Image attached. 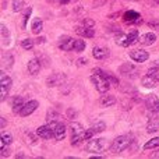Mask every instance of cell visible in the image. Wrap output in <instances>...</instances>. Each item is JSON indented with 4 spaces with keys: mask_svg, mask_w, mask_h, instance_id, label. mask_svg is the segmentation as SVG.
<instances>
[{
    "mask_svg": "<svg viewBox=\"0 0 159 159\" xmlns=\"http://www.w3.org/2000/svg\"><path fill=\"white\" fill-rule=\"evenodd\" d=\"M91 81L95 85V88L98 89V92L105 93L109 91L110 88V81H109V74L105 73L103 70L95 69L93 70V74L91 75Z\"/></svg>",
    "mask_w": 159,
    "mask_h": 159,
    "instance_id": "cell-1",
    "label": "cell"
},
{
    "mask_svg": "<svg viewBox=\"0 0 159 159\" xmlns=\"http://www.w3.org/2000/svg\"><path fill=\"white\" fill-rule=\"evenodd\" d=\"M133 143V135L131 134H124V135H119L110 145V149L115 154H120V152L126 151Z\"/></svg>",
    "mask_w": 159,
    "mask_h": 159,
    "instance_id": "cell-2",
    "label": "cell"
},
{
    "mask_svg": "<svg viewBox=\"0 0 159 159\" xmlns=\"http://www.w3.org/2000/svg\"><path fill=\"white\" fill-rule=\"evenodd\" d=\"M70 134H71V145L77 147L85 140V130L80 123H70Z\"/></svg>",
    "mask_w": 159,
    "mask_h": 159,
    "instance_id": "cell-3",
    "label": "cell"
},
{
    "mask_svg": "<svg viewBox=\"0 0 159 159\" xmlns=\"http://www.w3.org/2000/svg\"><path fill=\"white\" fill-rule=\"evenodd\" d=\"M106 148H107V140H105V138L89 140L87 145L88 152H92V154H102Z\"/></svg>",
    "mask_w": 159,
    "mask_h": 159,
    "instance_id": "cell-4",
    "label": "cell"
},
{
    "mask_svg": "<svg viewBox=\"0 0 159 159\" xmlns=\"http://www.w3.org/2000/svg\"><path fill=\"white\" fill-rule=\"evenodd\" d=\"M50 126V129L53 130V138L56 141H61L66 138V126L63 123H59V121H49L48 123Z\"/></svg>",
    "mask_w": 159,
    "mask_h": 159,
    "instance_id": "cell-5",
    "label": "cell"
},
{
    "mask_svg": "<svg viewBox=\"0 0 159 159\" xmlns=\"http://www.w3.org/2000/svg\"><path fill=\"white\" fill-rule=\"evenodd\" d=\"M145 105H147V109H148L149 113L152 115H158L159 113V98L154 93L147 96L145 99Z\"/></svg>",
    "mask_w": 159,
    "mask_h": 159,
    "instance_id": "cell-6",
    "label": "cell"
},
{
    "mask_svg": "<svg viewBox=\"0 0 159 159\" xmlns=\"http://www.w3.org/2000/svg\"><path fill=\"white\" fill-rule=\"evenodd\" d=\"M38 106H39V102L38 101H30V102H27V103L22 106L21 112H20L18 115L22 116V117H25V116H30V115H32V113L35 112L36 109H38Z\"/></svg>",
    "mask_w": 159,
    "mask_h": 159,
    "instance_id": "cell-7",
    "label": "cell"
},
{
    "mask_svg": "<svg viewBox=\"0 0 159 159\" xmlns=\"http://www.w3.org/2000/svg\"><path fill=\"white\" fill-rule=\"evenodd\" d=\"M130 57L134 61H137V63H143V61L149 59V53L143 49H137V50H131L130 52Z\"/></svg>",
    "mask_w": 159,
    "mask_h": 159,
    "instance_id": "cell-8",
    "label": "cell"
},
{
    "mask_svg": "<svg viewBox=\"0 0 159 159\" xmlns=\"http://www.w3.org/2000/svg\"><path fill=\"white\" fill-rule=\"evenodd\" d=\"M66 81V77L63 74H52L50 77H48L46 80V84L48 87H56V85H61L63 82Z\"/></svg>",
    "mask_w": 159,
    "mask_h": 159,
    "instance_id": "cell-9",
    "label": "cell"
},
{
    "mask_svg": "<svg viewBox=\"0 0 159 159\" xmlns=\"http://www.w3.org/2000/svg\"><path fill=\"white\" fill-rule=\"evenodd\" d=\"M92 55L96 60H105V59L109 57V50L106 48H102V46H95L92 49Z\"/></svg>",
    "mask_w": 159,
    "mask_h": 159,
    "instance_id": "cell-10",
    "label": "cell"
},
{
    "mask_svg": "<svg viewBox=\"0 0 159 159\" xmlns=\"http://www.w3.org/2000/svg\"><path fill=\"white\" fill-rule=\"evenodd\" d=\"M36 134L41 138H43V140H50V138H53V130L50 129L49 124H46V126L39 127V129L36 130Z\"/></svg>",
    "mask_w": 159,
    "mask_h": 159,
    "instance_id": "cell-11",
    "label": "cell"
},
{
    "mask_svg": "<svg viewBox=\"0 0 159 159\" xmlns=\"http://www.w3.org/2000/svg\"><path fill=\"white\" fill-rule=\"evenodd\" d=\"M24 98L22 96H13L11 98V106H13V112L14 113H20L22 109V106H24Z\"/></svg>",
    "mask_w": 159,
    "mask_h": 159,
    "instance_id": "cell-12",
    "label": "cell"
},
{
    "mask_svg": "<svg viewBox=\"0 0 159 159\" xmlns=\"http://www.w3.org/2000/svg\"><path fill=\"white\" fill-rule=\"evenodd\" d=\"M155 41H157V35H155V34H152V32L144 34V35L140 38L141 45H144V46H151V45L155 43Z\"/></svg>",
    "mask_w": 159,
    "mask_h": 159,
    "instance_id": "cell-13",
    "label": "cell"
},
{
    "mask_svg": "<svg viewBox=\"0 0 159 159\" xmlns=\"http://www.w3.org/2000/svg\"><path fill=\"white\" fill-rule=\"evenodd\" d=\"M39 70H41V63H39L38 59H31L30 61H28V71H30V74L35 75L39 73Z\"/></svg>",
    "mask_w": 159,
    "mask_h": 159,
    "instance_id": "cell-14",
    "label": "cell"
},
{
    "mask_svg": "<svg viewBox=\"0 0 159 159\" xmlns=\"http://www.w3.org/2000/svg\"><path fill=\"white\" fill-rule=\"evenodd\" d=\"M43 30V21H42L41 18H32V24H31V31H32V34H35V35H38V34H41V31Z\"/></svg>",
    "mask_w": 159,
    "mask_h": 159,
    "instance_id": "cell-15",
    "label": "cell"
},
{
    "mask_svg": "<svg viewBox=\"0 0 159 159\" xmlns=\"http://www.w3.org/2000/svg\"><path fill=\"white\" fill-rule=\"evenodd\" d=\"M74 45H75V39L73 38H67L64 39V41L60 42V49L64 50V52H69V50H74Z\"/></svg>",
    "mask_w": 159,
    "mask_h": 159,
    "instance_id": "cell-16",
    "label": "cell"
},
{
    "mask_svg": "<svg viewBox=\"0 0 159 159\" xmlns=\"http://www.w3.org/2000/svg\"><path fill=\"white\" fill-rule=\"evenodd\" d=\"M75 32L81 36H85V38H92L95 35V31L92 30V27H78Z\"/></svg>",
    "mask_w": 159,
    "mask_h": 159,
    "instance_id": "cell-17",
    "label": "cell"
},
{
    "mask_svg": "<svg viewBox=\"0 0 159 159\" xmlns=\"http://www.w3.org/2000/svg\"><path fill=\"white\" fill-rule=\"evenodd\" d=\"M116 98L115 96H112V95H105V96H102L101 98V106L102 107H110V106H113V105H116Z\"/></svg>",
    "mask_w": 159,
    "mask_h": 159,
    "instance_id": "cell-18",
    "label": "cell"
},
{
    "mask_svg": "<svg viewBox=\"0 0 159 159\" xmlns=\"http://www.w3.org/2000/svg\"><path fill=\"white\" fill-rule=\"evenodd\" d=\"M143 85H144L145 88H155V87L158 85V80L147 74L145 77L143 78Z\"/></svg>",
    "mask_w": 159,
    "mask_h": 159,
    "instance_id": "cell-19",
    "label": "cell"
},
{
    "mask_svg": "<svg viewBox=\"0 0 159 159\" xmlns=\"http://www.w3.org/2000/svg\"><path fill=\"white\" fill-rule=\"evenodd\" d=\"M123 18L126 20L127 22H131V21H137V20H140V13H137V11H133V10H129L124 13Z\"/></svg>",
    "mask_w": 159,
    "mask_h": 159,
    "instance_id": "cell-20",
    "label": "cell"
},
{
    "mask_svg": "<svg viewBox=\"0 0 159 159\" xmlns=\"http://www.w3.org/2000/svg\"><path fill=\"white\" fill-rule=\"evenodd\" d=\"M158 130H159L158 119H151V120L147 123V131H148V133H157Z\"/></svg>",
    "mask_w": 159,
    "mask_h": 159,
    "instance_id": "cell-21",
    "label": "cell"
},
{
    "mask_svg": "<svg viewBox=\"0 0 159 159\" xmlns=\"http://www.w3.org/2000/svg\"><path fill=\"white\" fill-rule=\"evenodd\" d=\"M0 32H2V38H3V45L7 46L10 43V36H8V30L4 24H0Z\"/></svg>",
    "mask_w": 159,
    "mask_h": 159,
    "instance_id": "cell-22",
    "label": "cell"
},
{
    "mask_svg": "<svg viewBox=\"0 0 159 159\" xmlns=\"http://www.w3.org/2000/svg\"><path fill=\"white\" fill-rule=\"evenodd\" d=\"M127 41H129V46L130 45H134L140 41V36H138V31L137 30H133L131 32L127 35Z\"/></svg>",
    "mask_w": 159,
    "mask_h": 159,
    "instance_id": "cell-23",
    "label": "cell"
},
{
    "mask_svg": "<svg viewBox=\"0 0 159 159\" xmlns=\"http://www.w3.org/2000/svg\"><path fill=\"white\" fill-rule=\"evenodd\" d=\"M116 43L119 45V46H129V41H127V35H124V34L119 32V35L116 36Z\"/></svg>",
    "mask_w": 159,
    "mask_h": 159,
    "instance_id": "cell-24",
    "label": "cell"
},
{
    "mask_svg": "<svg viewBox=\"0 0 159 159\" xmlns=\"http://www.w3.org/2000/svg\"><path fill=\"white\" fill-rule=\"evenodd\" d=\"M13 64H14V57L10 53H6L4 57H3V66H4V69H11Z\"/></svg>",
    "mask_w": 159,
    "mask_h": 159,
    "instance_id": "cell-25",
    "label": "cell"
},
{
    "mask_svg": "<svg viewBox=\"0 0 159 159\" xmlns=\"http://www.w3.org/2000/svg\"><path fill=\"white\" fill-rule=\"evenodd\" d=\"M0 85L2 87H7V88H10L11 85H13V81H11V78L8 77V75H6L4 73H0Z\"/></svg>",
    "mask_w": 159,
    "mask_h": 159,
    "instance_id": "cell-26",
    "label": "cell"
},
{
    "mask_svg": "<svg viewBox=\"0 0 159 159\" xmlns=\"http://www.w3.org/2000/svg\"><path fill=\"white\" fill-rule=\"evenodd\" d=\"M158 147H159V137L152 138V140H149L148 143H145L144 149H154V148H158Z\"/></svg>",
    "mask_w": 159,
    "mask_h": 159,
    "instance_id": "cell-27",
    "label": "cell"
},
{
    "mask_svg": "<svg viewBox=\"0 0 159 159\" xmlns=\"http://www.w3.org/2000/svg\"><path fill=\"white\" fill-rule=\"evenodd\" d=\"M25 2L24 0H13V11L14 13H20L24 8Z\"/></svg>",
    "mask_w": 159,
    "mask_h": 159,
    "instance_id": "cell-28",
    "label": "cell"
},
{
    "mask_svg": "<svg viewBox=\"0 0 159 159\" xmlns=\"http://www.w3.org/2000/svg\"><path fill=\"white\" fill-rule=\"evenodd\" d=\"M92 129H93V131H95V133H101V131H103V130L106 129V123H105V121H102V120H98V121H95V123H93Z\"/></svg>",
    "mask_w": 159,
    "mask_h": 159,
    "instance_id": "cell-29",
    "label": "cell"
},
{
    "mask_svg": "<svg viewBox=\"0 0 159 159\" xmlns=\"http://www.w3.org/2000/svg\"><path fill=\"white\" fill-rule=\"evenodd\" d=\"M119 71H120L121 74H130L131 71H134V66H133V64L126 63V64H123V66L119 67Z\"/></svg>",
    "mask_w": 159,
    "mask_h": 159,
    "instance_id": "cell-30",
    "label": "cell"
},
{
    "mask_svg": "<svg viewBox=\"0 0 159 159\" xmlns=\"http://www.w3.org/2000/svg\"><path fill=\"white\" fill-rule=\"evenodd\" d=\"M48 120L49 121H59L60 120V115H59L56 110L50 109L49 112H48Z\"/></svg>",
    "mask_w": 159,
    "mask_h": 159,
    "instance_id": "cell-31",
    "label": "cell"
},
{
    "mask_svg": "<svg viewBox=\"0 0 159 159\" xmlns=\"http://www.w3.org/2000/svg\"><path fill=\"white\" fill-rule=\"evenodd\" d=\"M21 46H22V49H25V50L34 49V41H32V39H30V38L24 39V41L21 42Z\"/></svg>",
    "mask_w": 159,
    "mask_h": 159,
    "instance_id": "cell-32",
    "label": "cell"
},
{
    "mask_svg": "<svg viewBox=\"0 0 159 159\" xmlns=\"http://www.w3.org/2000/svg\"><path fill=\"white\" fill-rule=\"evenodd\" d=\"M85 49V42L82 39H77L75 41V45H74V50L75 52H82Z\"/></svg>",
    "mask_w": 159,
    "mask_h": 159,
    "instance_id": "cell-33",
    "label": "cell"
},
{
    "mask_svg": "<svg viewBox=\"0 0 159 159\" xmlns=\"http://www.w3.org/2000/svg\"><path fill=\"white\" fill-rule=\"evenodd\" d=\"M0 137H2V143H4L6 145L13 143V137H11V134H8V133H2Z\"/></svg>",
    "mask_w": 159,
    "mask_h": 159,
    "instance_id": "cell-34",
    "label": "cell"
},
{
    "mask_svg": "<svg viewBox=\"0 0 159 159\" xmlns=\"http://www.w3.org/2000/svg\"><path fill=\"white\" fill-rule=\"evenodd\" d=\"M31 13H32V8H31V7H28V8H27V11H25V16H24V18H22V28H25V27H27V21H28V20H30Z\"/></svg>",
    "mask_w": 159,
    "mask_h": 159,
    "instance_id": "cell-35",
    "label": "cell"
},
{
    "mask_svg": "<svg viewBox=\"0 0 159 159\" xmlns=\"http://www.w3.org/2000/svg\"><path fill=\"white\" fill-rule=\"evenodd\" d=\"M7 95H8V88L7 87H2V85H0V99H2V101H6Z\"/></svg>",
    "mask_w": 159,
    "mask_h": 159,
    "instance_id": "cell-36",
    "label": "cell"
},
{
    "mask_svg": "<svg viewBox=\"0 0 159 159\" xmlns=\"http://www.w3.org/2000/svg\"><path fill=\"white\" fill-rule=\"evenodd\" d=\"M82 24H84V27H92L93 28V25H95V21H93V20H91V18H85Z\"/></svg>",
    "mask_w": 159,
    "mask_h": 159,
    "instance_id": "cell-37",
    "label": "cell"
},
{
    "mask_svg": "<svg viewBox=\"0 0 159 159\" xmlns=\"http://www.w3.org/2000/svg\"><path fill=\"white\" fill-rule=\"evenodd\" d=\"M93 129H89V130H85V140H91L93 135Z\"/></svg>",
    "mask_w": 159,
    "mask_h": 159,
    "instance_id": "cell-38",
    "label": "cell"
},
{
    "mask_svg": "<svg viewBox=\"0 0 159 159\" xmlns=\"http://www.w3.org/2000/svg\"><path fill=\"white\" fill-rule=\"evenodd\" d=\"M67 116H69L70 119H74V116H75V110H73V109H70L69 112H67Z\"/></svg>",
    "mask_w": 159,
    "mask_h": 159,
    "instance_id": "cell-39",
    "label": "cell"
},
{
    "mask_svg": "<svg viewBox=\"0 0 159 159\" xmlns=\"http://www.w3.org/2000/svg\"><path fill=\"white\" fill-rule=\"evenodd\" d=\"M85 63H87L85 59H80V60H77V66H85Z\"/></svg>",
    "mask_w": 159,
    "mask_h": 159,
    "instance_id": "cell-40",
    "label": "cell"
},
{
    "mask_svg": "<svg viewBox=\"0 0 159 159\" xmlns=\"http://www.w3.org/2000/svg\"><path fill=\"white\" fill-rule=\"evenodd\" d=\"M149 27H154V28H159V22H149Z\"/></svg>",
    "mask_w": 159,
    "mask_h": 159,
    "instance_id": "cell-41",
    "label": "cell"
},
{
    "mask_svg": "<svg viewBox=\"0 0 159 159\" xmlns=\"http://www.w3.org/2000/svg\"><path fill=\"white\" fill-rule=\"evenodd\" d=\"M59 3H60V4H69L70 0H59Z\"/></svg>",
    "mask_w": 159,
    "mask_h": 159,
    "instance_id": "cell-42",
    "label": "cell"
},
{
    "mask_svg": "<svg viewBox=\"0 0 159 159\" xmlns=\"http://www.w3.org/2000/svg\"><path fill=\"white\" fill-rule=\"evenodd\" d=\"M43 42H46V38H39L38 39V43H43Z\"/></svg>",
    "mask_w": 159,
    "mask_h": 159,
    "instance_id": "cell-43",
    "label": "cell"
},
{
    "mask_svg": "<svg viewBox=\"0 0 159 159\" xmlns=\"http://www.w3.org/2000/svg\"><path fill=\"white\" fill-rule=\"evenodd\" d=\"M152 158H159V151H157L154 155H152Z\"/></svg>",
    "mask_w": 159,
    "mask_h": 159,
    "instance_id": "cell-44",
    "label": "cell"
},
{
    "mask_svg": "<svg viewBox=\"0 0 159 159\" xmlns=\"http://www.w3.org/2000/svg\"><path fill=\"white\" fill-rule=\"evenodd\" d=\"M4 126H6V120L4 119H2V129H4Z\"/></svg>",
    "mask_w": 159,
    "mask_h": 159,
    "instance_id": "cell-45",
    "label": "cell"
},
{
    "mask_svg": "<svg viewBox=\"0 0 159 159\" xmlns=\"http://www.w3.org/2000/svg\"><path fill=\"white\" fill-rule=\"evenodd\" d=\"M154 63H155V66H157V67H159V60L158 61H154Z\"/></svg>",
    "mask_w": 159,
    "mask_h": 159,
    "instance_id": "cell-46",
    "label": "cell"
}]
</instances>
